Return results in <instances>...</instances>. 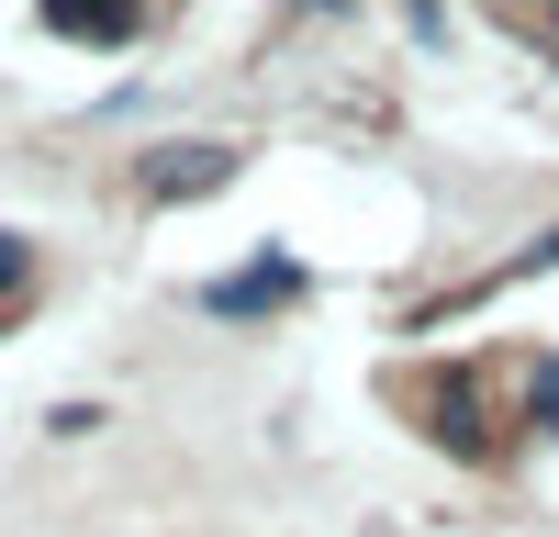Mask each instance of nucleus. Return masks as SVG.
I'll return each mask as SVG.
<instances>
[{"mask_svg": "<svg viewBox=\"0 0 559 537\" xmlns=\"http://www.w3.org/2000/svg\"><path fill=\"white\" fill-rule=\"evenodd\" d=\"M292 291H302V268H292V258H247V281H224L213 313H258V302H292Z\"/></svg>", "mask_w": 559, "mask_h": 537, "instance_id": "f03ea898", "label": "nucleus"}, {"mask_svg": "<svg viewBox=\"0 0 559 537\" xmlns=\"http://www.w3.org/2000/svg\"><path fill=\"white\" fill-rule=\"evenodd\" d=\"M224 179H236V146H157V157H146V191H157V202L224 191Z\"/></svg>", "mask_w": 559, "mask_h": 537, "instance_id": "f257e3e1", "label": "nucleus"}, {"mask_svg": "<svg viewBox=\"0 0 559 537\" xmlns=\"http://www.w3.org/2000/svg\"><path fill=\"white\" fill-rule=\"evenodd\" d=\"M12 281H23V247H12V236H0V291H12Z\"/></svg>", "mask_w": 559, "mask_h": 537, "instance_id": "20e7f679", "label": "nucleus"}, {"mask_svg": "<svg viewBox=\"0 0 559 537\" xmlns=\"http://www.w3.org/2000/svg\"><path fill=\"white\" fill-rule=\"evenodd\" d=\"M57 34H134L123 0H57Z\"/></svg>", "mask_w": 559, "mask_h": 537, "instance_id": "7ed1b4c3", "label": "nucleus"}]
</instances>
